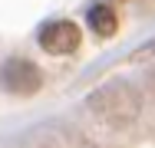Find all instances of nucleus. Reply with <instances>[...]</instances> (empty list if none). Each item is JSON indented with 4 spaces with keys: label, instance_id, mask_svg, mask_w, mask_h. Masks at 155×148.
Wrapping results in <instances>:
<instances>
[{
    "label": "nucleus",
    "instance_id": "obj_1",
    "mask_svg": "<svg viewBox=\"0 0 155 148\" xmlns=\"http://www.w3.org/2000/svg\"><path fill=\"white\" fill-rule=\"evenodd\" d=\"M40 82V69L30 59H7L0 66V89H7L10 95H33Z\"/></svg>",
    "mask_w": 155,
    "mask_h": 148
},
{
    "label": "nucleus",
    "instance_id": "obj_2",
    "mask_svg": "<svg viewBox=\"0 0 155 148\" xmlns=\"http://www.w3.org/2000/svg\"><path fill=\"white\" fill-rule=\"evenodd\" d=\"M79 43H83V33L73 20H53L40 30V46L50 56H69L79 50Z\"/></svg>",
    "mask_w": 155,
    "mask_h": 148
},
{
    "label": "nucleus",
    "instance_id": "obj_3",
    "mask_svg": "<svg viewBox=\"0 0 155 148\" xmlns=\"http://www.w3.org/2000/svg\"><path fill=\"white\" fill-rule=\"evenodd\" d=\"M116 27H119V17H116V10H112V7L96 3L93 10H89V30H93L96 36H112Z\"/></svg>",
    "mask_w": 155,
    "mask_h": 148
},
{
    "label": "nucleus",
    "instance_id": "obj_4",
    "mask_svg": "<svg viewBox=\"0 0 155 148\" xmlns=\"http://www.w3.org/2000/svg\"><path fill=\"white\" fill-rule=\"evenodd\" d=\"M145 53H155V43H152V46H149V50H145Z\"/></svg>",
    "mask_w": 155,
    "mask_h": 148
}]
</instances>
